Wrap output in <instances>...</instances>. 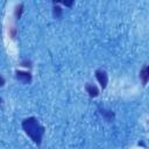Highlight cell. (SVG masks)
<instances>
[{
    "mask_svg": "<svg viewBox=\"0 0 149 149\" xmlns=\"http://www.w3.org/2000/svg\"><path fill=\"white\" fill-rule=\"evenodd\" d=\"M62 13H63V10H62V8L59 6H54V8H52V15H54V17H56V19L61 17L62 16Z\"/></svg>",
    "mask_w": 149,
    "mask_h": 149,
    "instance_id": "52a82bcc",
    "label": "cell"
},
{
    "mask_svg": "<svg viewBox=\"0 0 149 149\" xmlns=\"http://www.w3.org/2000/svg\"><path fill=\"white\" fill-rule=\"evenodd\" d=\"M146 69H147V71H148V73H149V65H147V66H146Z\"/></svg>",
    "mask_w": 149,
    "mask_h": 149,
    "instance_id": "7c38bea8",
    "label": "cell"
},
{
    "mask_svg": "<svg viewBox=\"0 0 149 149\" xmlns=\"http://www.w3.org/2000/svg\"><path fill=\"white\" fill-rule=\"evenodd\" d=\"M21 65L24 66V68H31V62L30 61H23L21 63Z\"/></svg>",
    "mask_w": 149,
    "mask_h": 149,
    "instance_id": "9c48e42d",
    "label": "cell"
},
{
    "mask_svg": "<svg viewBox=\"0 0 149 149\" xmlns=\"http://www.w3.org/2000/svg\"><path fill=\"white\" fill-rule=\"evenodd\" d=\"M140 78H141V80H142L143 85H146V84H147V81L149 80V73H148V71H147L146 66L140 71Z\"/></svg>",
    "mask_w": 149,
    "mask_h": 149,
    "instance_id": "8992f818",
    "label": "cell"
},
{
    "mask_svg": "<svg viewBox=\"0 0 149 149\" xmlns=\"http://www.w3.org/2000/svg\"><path fill=\"white\" fill-rule=\"evenodd\" d=\"M99 113L107 120V121H112L114 119V112L111 109H105V108H99Z\"/></svg>",
    "mask_w": 149,
    "mask_h": 149,
    "instance_id": "5b68a950",
    "label": "cell"
},
{
    "mask_svg": "<svg viewBox=\"0 0 149 149\" xmlns=\"http://www.w3.org/2000/svg\"><path fill=\"white\" fill-rule=\"evenodd\" d=\"M3 83H5V79H3V77H1V85H3Z\"/></svg>",
    "mask_w": 149,
    "mask_h": 149,
    "instance_id": "8fae6325",
    "label": "cell"
},
{
    "mask_svg": "<svg viewBox=\"0 0 149 149\" xmlns=\"http://www.w3.org/2000/svg\"><path fill=\"white\" fill-rule=\"evenodd\" d=\"M95 78H97V80L99 81V84H100V86H101L102 88H105V87L107 86L108 76H107L106 71H104V70H97V71H95Z\"/></svg>",
    "mask_w": 149,
    "mask_h": 149,
    "instance_id": "7a4b0ae2",
    "label": "cell"
},
{
    "mask_svg": "<svg viewBox=\"0 0 149 149\" xmlns=\"http://www.w3.org/2000/svg\"><path fill=\"white\" fill-rule=\"evenodd\" d=\"M22 128L24 130V133L33 140L34 143H36L37 146L41 144L42 142V137L44 134V127L38 122V120L34 116L27 118L22 121Z\"/></svg>",
    "mask_w": 149,
    "mask_h": 149,
    "instance_id": "6da1fadb",
    "label": "cell"
},
{
    "mask_svg": "<svg viewBox=\"0 0 149 149\" xmlns=\"http://www.w3.org/2000/svg\"><path fill=\"white\" fill-rule=\"evenodd\" d=\"M85 90H86V92L88 93V95H90L91 98H95V97L99 94V88H98L95 85L86 84V85H85Z\"/></svg>",
    "mask_w": 149,
    "mask_h": 149,
    "instance_id": "277c9868",
    "label": "cell"
},
{
    "mask_svg": "<svg viewBox=\"0 0 149 149\" xmlns=\"http://www.w3.org/2000/svg\"><path fill=\"white\" fill-rule=\"evenodd\" d=\"M62 3L64 5V6H68V7H70V6H72V1H62Z\"/></svg>",
    "mask_w": 149,
    "mask_h": 149,
    "instance_id": "30bf717a",
    "label": "cell"
},
{
    "mask_svg": "<svg viewBox=\"0 0 149 149\" xmlns=\"http://www.w3.org/2000/svg\"><path fill=\"white\" fill-rule=\"evenodd\" d=\"M22 10H23V5H22V3L17 5V6L15 7V10H14V15H15V17H16V19H20V17H21Z\"/></svg>",
    "mask_w": 149,
    "mask_h": 149,
    "instance_id": "ba28073f",
    "label": "cell"
},
{
    "mask_svg": "<svg viewBox=\"0 0 149 149\" xmlns=\"http://www.w3.org/2000/svg\"><path fill=\"white\" fill-rule=\"evenodd\" d=\"M15 76H16V78L20 81H22L24 84H28V83L31 81V74L29 72H27V71H20V70H17L15 72Z\"/></svg>",
    "mask_w": 149,
    "mask_h": 149,
    "instance_id": "3957f363",
    "label": "cell"
}]
</instances>
